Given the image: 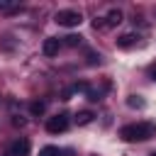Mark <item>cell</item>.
Listing matches in <instances>:
<instances>
[{
    "label": "cell",
    "instance_id": "1",
    "mask_svg": "<svg viewBox=\"0 0 156 156\" xmlns=\"http://www.w3.org/2000/svg\"><path fill=\"white\" fill-rule=\"evenodd\" d=\"M119 136L124 141H146L156 136V122H136V124H124L119 129Z\"/></svg>",
    "mask_w": 156,
    "mask_h": 156
},
{
    "label": "cell",
    "instance_id": "2",
    "mask_svg": "<svg viewBox=\"0 0 156 156\" xmlns=\"http://www.w3.org/2000/svg\"><path fill=\"white\" fill-rule=\"evenodd\" d=\"M54 20H56V24H61V27H78V24L83 22V15H80L78 10H58Z\"/></svg>",
    "mask_w": 156,
    "mask_h": 156
},
{
    "label": "cell",
    "instance_id": "3",
    "mask_svg": "<svg viewBox=\"0 0 156 156\" xmlns=\"http://www.w3.org/2000/svg\"><path fill=\"white\" fill-rule=\"evenodd\" d=\"M66 129H68V115L66 112H58V115H54V117L46 119V132L49 134H61Z\"/></svg>",
    "mask_w": 156,
    "mask_h": 156
},
{
    "label": "cell",
    "instance_id": "4",
    "mask_svg": "<svg viewBox=\"0 0 156 156\" xmlns=\"http://www.w3.org/2000/svg\"><path fill=\"white\" fill-rule=\"evenodd\" d=\"M27 154H29V139H24V136L15 139L10 151H7V156H27Z\"/></svg>",
    "mask_w": 156,
    "mask_h": 156
},
{
    "label": "cell",
    "instance_id": "5",
    "mask_svg": "<svg viewBox=\"0 0 156 156\" xmlns=\"http://www.w3.org/2000/svg\"><path fill=\"white\" fill-rule=\"evenodd\" d=\"M58 49H61V39H56V37L44 39V46H41L44 56H56V54H58Z\"/></svg>",
    "mask_w": 156,
    "mask_h": 156
},
{
    "label": "cell",
    "instance_id": "6",
    "mask_svg": "<svg viewBox=\"0 0 156 156\" xmlns=\"http://www.w3.org/2000/svg\"><path fill=\"white\" fill-rule=\"evenodd\" d=\"M136 41H139V34H136V32H127V34H122V37L117 39V46H119V49H132Z\"/></svg>",
    "mask_w": 156,
    "mask_h": 156
},
{
    "label": "cell",
    "instance_id": "7",
    "mask_svg": "<svg viewBox=\"0 0 156 156\" xmlns=\"http://www.w3.org/2000/svg\"><path fill=\"white\" fill-rule=\"evenodd\" d=\"M122 22V10H110L105 17V27H117Z\"/></svg>",
    "mask_w": 156,
    "mask_h": 156
},
{
    "label": "cell",
    "instance_id": "8",
    "mask_svg": "<svg viewBox=\"0 0 156 156\" xmlns=\"http://www.w3.org/2000/svg\"><path fill=\"white\" fill-rule=\"evenodd\" d=\"M44 110H46V102H44V100H32V102H29V112H32L34 117L44 115Z\"/></svg>",
    "mask_w": 156,
    "mask_h": 156
},
{
    "label": "cell",
    "instance_id": "9",
    "mask_svg": "<svg viewBox=\"0 0 156 156\" xmlns=\"http://www.w3.org/2000/svg\"><path fill=\"white\" fill-rule=\"evenodd\" d=\"M93 117H95V115H93L90 110H80V112L76 115V124H80V127H83V124H90Z\"/></svg>",
    "mask_w": 156,
    "mask_h": 156
},
{
    "label": "cell",
    "instance_id": "10",
    "mask_svg": "<svg viewBox=\"0 0 156 156\" xmlns=\"http://www.w3.org/2000/svg\"><path fill=\"white\" fill-rule=\"evenodd\" d=\"M127 105H129L132 110H141V107H144V100H141L139 95H129V98H127Z\"/></svg>",
    "mask_w": 156,
    "mask_h": 156
},
{
    "label": "cell",
    "instance_id": "11",
    "mask_svg": "<svg viewBox=\"0 0 156 156\" xmlns=\"http://www.w3.org/2000/svg\"><path fill=\"white\" fill-rule=\"evenodd\" d=\"M85 98H88L90 102H100V100H102V90H93V88H88Z\"/></svg>",
    "mask_w": 156,
    "mask_h": 156
},
{
    "label": "cell",
    "instance_id": "12",
    "mask_svg": "<svg viewBox=\"0 0 156 156\" xmlns=\"http://www.w3.org/2000/svg\"><path fill=\"white\" fill-rule=\"evenodd\" d=\"M80 39H83V37H78V34H68V37H63V44H66V46H78Z\"/></svg>",
    "mask_w": 156,
    "mask_h": 156
},
{
    "label": "cell",
    "instance_id": "13",
    "mask_svg": "<svg viewBox=\"0 0 156 156\" xmlns=\"http://www.w3.org/2000/svg\"><path fill=\"white\" fill-rule=\"evenodd\" d=\"M61 151L56 149V146H44V149H39V156H58Z\"/></svg>",
    "mask_w": 156,
    "mask_h": 156
},
{
    "label": "cell",
    "instance_id": "14",
    "mask_svg": "<svg viewBox=\"0 0 156 156\" xmlns=\"http://www.w3.org/2000/svg\"><path fill=\"white\" fill-rule=\"evenodd\" d=\"M88 63H90V66L100 63V54H93V51H90V54H88Z\"/></svg>",
    "mask_w": 156,
    "mask_h": 156
},
{
    "label": "cell",
    "instance_id": "15",
    "mask_svg": "<svg viewBox=\"0 0 156 156\" xmlns=\"http://www.w3.org/2000/svg\"><path fill=\"white\" fill-rule=\"evenodd\" d=\"M12 124H15V127H24L27 119H22V117H12Z\"/></svg>",
    "mask_w": 156,
    "mask_h": 156
},
{
    "label": "cell",
    "instance_id": "16",
    "mask_svg": "<svg viewBox=\"0 0 156 156\" xmlns=\"http://www.w3.org/2000/svg\"><path fill=\"white\" fill-rule=\"evenodd\" d=\"M149 78L156 83V63H151V66H149Z\"/></svg>",
    "mask_w": 156,
    "mask_h": 156
},
{
    "label": "cell",
    "instance_id": "17",
    "mask_svg": "<svg viewBox=\"0 0 156 156\" xmlns=\"http://www.w3.org/2000/svg\"><path fill=\"white\" fill-rule=\"evenodd\" d=\"M10 5H12V2H10V0H0V10H7V7H10Z\"/></svg>",
    "mask_w": 156,
    "mask_h": 156
},
{
    "label": "cell",
    "instance_id": "18",
    "mask_svg": "<svg viewBox=\"0 0 156 156\" xmlns=\"http://www.w3.org/2000/svg\"><path fill=\"white\" fill-rule=\"evenodd\" d=\"M149 156H156V151H151V154H149Z\"/></svg>",
    "mask_w": 156,
    "mask_h": 156
}]
</instances>
